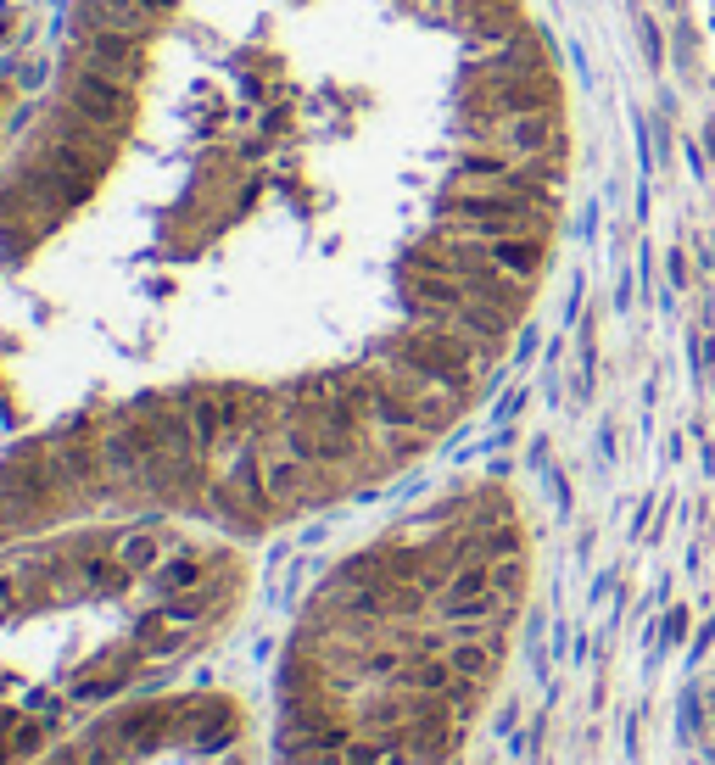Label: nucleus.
Returning a JSON list of instances; mask_svg holds the SVG:
<instances>
[{
  "mask_svg": "<svg viewBox=\"0 0 715 765\" xmlns=\"http://www.w3.org/2000/svg\"><path fill=\"white\" fill-rule=\"evenodd\" d=\"M481 140H486V146H498V151H503V157H514V162H531V157H548V151H554V140H559V123H554V112H514V118H486Z\"/></svg>",
  "mask_w": 715,
  "mask_h": 765,
  "instance_id": "nucleus-1",
  "label": "nucleus"
},
{
  "mask_svg": "<svg viewBox=\"0 0 715 765\" xmlns=\"http://www.w3.org/2000/svg\"><path fill=\"white\" fill-rule=\"evenodd\" d=\"M73 112L90 118V123H101V129H123L129 112H135V84L129 79H112L101 68H84L73 79Z\"/></svg>",
  "mask_w": 715,
  "mask_h": 765,
  "instance_id": "nucleus-2",
  "label": "nucleus"
},
{
  "mask_svg": "<svg viewBox=\"0 0 715 765\" xmlns=\"http://www.w3.org/2000/svg\"><path fill=\"white\" fill-rule=\"evenodd\" d=\"M257 458V470H263V486H269V497H274V509L280 503H291L302 486H308V475H313V464H302L297 453H291V442L285 436H269L263 447L252 453Z\"/></svg>",
  "mask_w": 715,
  "mask_h": 765,
  "instance_id": "nucleus-3",
  "label": "nucleus"
},
{
  "mask_svg": "<svg viewBox=\"0 0 715 765\" xmlns=\"http://www.w3.org/2000/svg\"><path fill=\"white\" fill-rule=\"evenodd\" d=\"M486 263H492L498 274L531 285L537 269H542V235H498V241H486Z\"/></svg>",
  "mask_w": 715,
  "mask_h": 765,
  "instance_id": "nucleus-4",
  "label": "nucleus"
},
{
  "mask_svg": "<svg viewBox=\"0 0 715 765\" xmlns=\"http://www.w3.org/2000/svg\"><path fill=\"white\" fill-rule=\"evenodd\" d=\"M84 68H101L112 79H135L140 73V34H118V28L90 34V62Z\"/></svg>",
  "mask_w": 715,
  "mask_h": 765,
  "instance_id": "nucleus-5",
  "label": "nucleus"
},
{
  "mask_svg": "<svg viewBox=\"0 0 715 765\" xmlns=\"http://www.w3.org/2000/svg\"><path fill=\"white\" fill-rule=\"evenodd\" d=\"M486 592H498L492 564H459V570L447 576V587H442V615H447V620H459L470 604H481Z\"/></svg>",
  "mask_w": 715,
  "mask_h": 765,
  "instance_id": "nucleus-6",
  "label": "nucleus"
},
{
  "mask_svg": "<svg viewBox=\"0 0 715 765\" xmlns=\"http://www.w3.org/2000/svg\"><path fill=\"white\" fill-rule=\"evenodd\" d=\"M112 559L123 564L129 576H140V570H157V564H162V537H157V531H129V537H118Z\"/></svg>",
  "mask_w": 715,
  "mask_h": 765,
  "instance_id": "nucleus-7",
  "label": "nucleus"
},
{
  "mask_svg": "<svg viewBox=\"0 0 715 765\" xmlns=\"http://www.w3.org/2000/svg\"><path fill=\"white\" fill-rule=\"evenodd\" d=\"M157 581L168 587V592H196L207 581V564L196 553H185V559H168V564H157Z\"/></svg>",
  "mask_w": 715,
  "mask_h": 765,
  "instance_id": "nucleus-8",
  "label": "nucleus"
},
{
  "mask_svg": "<svg viewBox=\"0 0 715 765\" xmlns=\"http://www.w3.org/2000/svg\"><path fill=\"white\" fill-rule=\"evenodd\" d=\"M447 659H453V671H459L464 682H481V676H492L498 648H486V643H459V648H447Z\"/></svg>",
  "mask_w": 715,
  "mask_h": 765,
  "instance_id": "nucleus-9",
  "label": "nucleus"
},
{
  "mask_svg": "<svg viewBox=\"0 0 715 765\" xmlns=\"http://www.w3.org/2000/svg\"><path fill=\"white\" fill-rule=\"evenodd\" d=\"M40 738H45V726H40V721H23V726L12 732V743H6V749H12V754H34V749H40Z\"/></svg>",
  "mask_w": 715,
  "mask_h": 765,
  "instance_id": "nucleus-10",
  "label": "nucleus"
},
{
  "mask_svg": "<svg viewBox=\"0 0 715 765\" xmlns=\"http://www.w3.org/2000/svg\"><path fill=\"white\" fill-rule=\"evenodd\" d=\"M643 51H648V62H660V34L654 28H643Z\"/></svg>",
  "mask_w": 715,
  "mask_h": 765,
  "instance_id": "nucleus-11",
  "label": "nucleus"
}]
</instances>
